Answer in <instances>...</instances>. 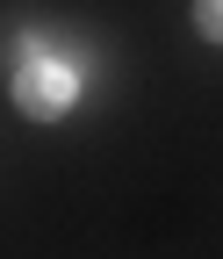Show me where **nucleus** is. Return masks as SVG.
Returning <instances> with one entry per match:
<instances>
[{
    "mask_svg": "<svg viewBox=\"0 0 223 259\" xmlns=\"http://www.w3.org/2000/svg\"><path fill=\"white\" fill-rule=\"evenodd\" d=\"M72 94H79V72H72L65 58H36V65L15 72V108L36 115V122H58V115L72 108Z\"/></svg>",
    "mask_w": 223,
    "mask_h": 259,
    "instance_id": "nucleus-1",
    "label": "nucleus"
},
{
    "mask_svg": "<svg viewBox=\"0 0 223 259\" xmlns=\"http://www.w3.org/2000/svg\"><path fill=\"white\" fill-rule=\"evenodd\" d=\"M36 58H58V29H15V36L0 44V65H8V72H22V65H36Z\"/></svg>",
    "mask_w": 223,
    "mask_h": 259,
    "instance_id": "nucleus-2",
    "label": "nucleus"
},
{
    "mask_svg": "<svg viewBox=\"0 0 223 259\" xmlns=\"http://www.w3.org/2000/svg\"><path fill=\"white\" fill-rule=\"evenodd\" d=\"M195 22H202L209 44H223V0H195Z\"/></svg>",
    "mask_w": 223,
    "mask_h": 259,
    "instance_id": "nucleus-3",
    "label": "nucleus"
}]
</instances>
